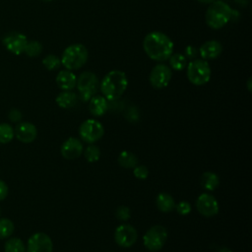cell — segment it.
I'll return each mask as SVG.
<instances>
[{"label": "cell", "mask_w": 252, "mask_h": 252, "mask_svg": "<svg viewBox=\"0 0 252 252\" xmlns=\"http://www.w3.org/2000/svg\"><path fill=\"white\" fill-rule=\"evenodd\" d=\"M9 119L13 122H19L22 119V113L20 110L14 108L11 109L9 112Z\"/></svg>", "instance_id": "836d02e7"}, {"label": "cell", "mask_w": 252, "mask_h": 252, "mask_svg": "<svg viewBox=\"0 0 252 252\" xmlns=\"http://www.w3.org/2000/svg\"><path fill=\"white\" fill-rule=\"evenodd\" d=\"M198 54V50L195 46L193 45H188L186 46L185 50H184V56L187 58V59H196V56Z\"/></svg>", "instance_id": "d6a6232c"}, {"label": "cell", "mask_w": 252, "mask_h": 252, "mask_svg": "<svg viewBox=\"0 0 252 252\" xmlns=\"http://www.w3.org/2000/svg\"><path fill=\"white\" fill-rule=\"evenodd\" d=\"M118 164L123 168H134L138 164V158L137 156L129 151H123L119 154L117 158Z\"/></svg>", "instance_id": "7402d4cb"}, {"label": "cell", "mask_w": 252, "mask_h": 252, "mask_svg": "<svg viewBox=\"0 0 252 252\" xmlns=\"http://www.w3.org/2000/svg\"><path fill=\"white\" fill-rule=\"evenodd\" d=\"M231 11L227 3L217 0L210 4L205 15L206 24L213 30L223 28L231 20Z\"/></svg>", "instance_id": "3957f363"}, {"label": "cell", "mask_w": 252, "mask_h": 252, "mask_svg": "<svg viewBox=\"0 0 252 252\" xmlns=\"http://www.w3.org/2000/svg\"><path fill=\"white\" fill-rule=\"evenodd\" d=\"M83 155L87 161L95 162L100 158V150L97 146L90 144L85 150H83Z\"/></svg>", "instance_id": "4316f807"}, {"label": "cell", "mask_w": 252, "mask_h": 252, "mask_svg": "<svg viewBox=\"0 0 252 252\" xmlns=\"http://www.w3.org/2000/svg\"><path fill=\"white\" fill-rule=\"evenodd\" d=\"M168 60L170 69L174 71H181L187 66V58L181 53H172Z\"/></svg>", "instance_id": "cb8c5ba5"}, {"label": "cell", "mask_w": 252, "mask_h": 252, "mask_svg": "<svg viewBox=\"0 0 252 252\" xmlns=\"http://www.w3.org/2000/svg\"><path fill=\"white\" fill-rule=\"evenodd\" d=\"M167 240V230L164 226L157 224L150 227L143 236L144 246L152 251L156 252L160 250Z\"/></svg>", "instance_id": "52a82bcc"}, {"label": "cell", "mask_w": 252, "mask_h": 252, "mask_svg": "<svg viewBox=\"0 0 252 252\" xmlns=\"http://www.w3.org/2000/svg\"><path fill=\"white\" fill-rule=\"evenodd\" d=\"M138 239V232L134 226L128 223L120 224L115 228L114 240L122 248H130Z\"/></svg>", "instance_id": "30bf717a"}, {"label": "cell", "mask_w": 252, "mask_h": 252, "mask_svg": "<svg viewBox=\"0 0 252 252\" xmlns=\"http://www.w3.org/2000/svg\"><path fill=\"white\" fill-rule=\"evenodd\" d=\"M201 186L207 191H214L220 185V178L219 176L212 171H206L201 175L200 178Z\"/></svg>", "instance_id": "44dd1931"}, {"label": "cell", "mask_w": 252, "mask_h": 252, "mask_svg": "<svg viewBox=\"0 0 252 252\" xmlns=\"http://www.w3.org/2000/svg\"><path fill=\"white\" fill-rule=\"evenodd\" d=\"M89 101V109L94 116H102L108 109V100L103 95L94 94Z\"/></svg>", "instance_id": "ac0fdd59"}, {"label": "cell", "mask_w": 252, "mask_h": 252, "mask_svg": "<svg viewBox=\"0 0 252 252\" xmlns=\"http://www.w3.org/2000/svg\"><path fill=\"white\" fill-rule=\"evenodd\" d=\"M15 230V225L13 221L9 219H0V239L9 238Z\"/></svg>", "instance_id": "d4e9b609"}, {"label": "cell", "mask_w": 252, "mask_h": 252, "mask_svg": "<svg viewBox=\"0 0 252 252\" xmlns=\"http://www.w3.org/2000/svg\"><path fill=\"white\" fill-rule=\"evenodd\" d=\"M156 205L158 209L162 213H170L175 208V202L173 197L165 192H161L157 196Z\"/></svg>", "instance_id": "ffe728a7"}, {"label": "cell", "mask_w": 252, "mask_h": 252, "mask_svg": "<svg viewBox=\"0 0 252 252\" xmlns=\"http://www.w3.org/2000/svg\"><path fill=\"white\" fill-rule=\"evenodd\" d=\"M247 88H248V91L251 92V78H249L247 81Z\"/></svg>", "instance_id": "f35d334b"}, {"label": "cell", "mask_w": 252, "mask_h": 252, "mask_svg": "<svg viewBox=\"0 0 252 252\" xmlns=\"http://www.w3.org/2000/svg\"><path fill=\"white\" fill-rule=\"evenodd\" d=\"M221 52L222 45L218 40H208L204 42L198 50V53L204 60L216 59L221 54Z\"/></svg>", "instance_id": "2e32d148"}, {"label": "cell", "mask_w": 252, "mask_h": 252, "mask_svg": "<svg viewBox=\"0 0 252 252\" xmlns=\"http://www.w3.org/2000/svg\"><path fill=\"white\" fill-rule=\"evenodd\" d=\"M77 89L79 90V98L87 102L89 101L97 92L99 87V82L97 76L90 71H86L80 74L77 78Z\"/></svg>", "instance_id": "8992f818"}, {"label": "cell", "mask_w": 252, "mask_h": 252, "mask_svg": "<svg viewBox=\"0 0 252 252\" xmlns=\"http://www.w3.org/2000/svg\"><path fill=\"white\" fill-rule=\"evenodd\" d=\"M234 1L240 5H246L249 2V0H234Z\"/></svg>", "instance_id": "8d00e7d4"}, {"label": "cell", "mask_w": 252, "mask_h": 252, "mask_svg": "<svg viewBox=\"0 0 252 252\" xmlns=\"http://www.w3.org/2000/svg\"><path fill=\"white\" fill-rule=\"evenodd\" d=\"M133 174L136 178L141 179V180H145L149 176V169L146 165H138L137 164L133 168Z\"/></svg>", "instance_id": "4dcf8cb0"}, {"label": "cell", "mask_w": 252, "mask_h": 252, "mask_svg": "<svg viewBox=\"0 0 252 252\" xmlns=\"http://www.w3.org/2000/svg\"><path fill=\"white\" fill-rule=\"evenodd\" d=\"M57 105L61 108L68 109L76 105L78 101V95L72 91H62L55 98Z\"/></svg>", "instance_id": "d6986e66"}, {"label": "cell", "mask_w": 252, "mask_h": 252, "mask_svg": "<svg viewBox=\"0 0 252 252\" xmlns=\"http://www.w3.org/2000/svg\"><path fill=\"white\" fill-rule=\"evenodd\" d=\"M115 216L116 218L121 220V221H127L130 217H131V212L130 209L126 206H120L116 209L115 211Z\"/></svg>", "instance_id": "f546056e"}, {"label": "cell", "mask_w": 252, "mask_h": 252, "mask_svg": "<svg viewBox=\"0 0 252 252\" xmlns=\"http://www.w3.org/2000/svg\"><path fill=\"white\" fill-rule=\"evenodd\" d=\"M14 128L8 123H0V143L7 144L14 138Z\"/></svg>", "instance_id": "83f0119b"}, {"label": "cell", "mask_w": 252, "mask_h": 252, "mask_svg": "<svg viewBox=\"0 0 252 252\" xmlns=\"http://www.w3.org/2000/svg\"><path fill=\"white\" fill-rule=\"evenodd\" d=\"M218 252H232L230 249H228L227 247H222L220 249H219Z\"/></svg>", "instance_id": "74e56055"}, {"label": "cell", "mask_w": 252, "mask_h": 252, "mask_svg": "<svg viewBox=\"0 0 252 252\" xmlns=\"http://www.w3.org/2000/svg\"><path fill=\"white\" fill-rule=\"evenodd\" d=\"M27 252H52L51 238L44 232H35L28 240Z\"/></svg>", "instance_id": "7c38bea8"}, {"label": "cell", "mask_w": 252, "mask_h": 252, "mask_svg": "<svg viewBox=\"0 0 252 252\" xmlns=\"http://www.w3.org/2000/svg\"><path fill=\"white\" fill-rule=\"evenodd\" d=\"M89 51L82 43H74L67 46L61 56V65L67 70L73 71L82 68L88 61Z\"/></svg>", "instance_id": "277c9868"}, {"label": "cell", "mask_w": 252, "mask_h": 252, "mask_svg": "<svg viewBox=\"0 0 252 252\" xmlns=\"http://www.w3.org/2000/svg\"><path fill=\"white\" fill-rule=\"evenodd\" d=\"M143 48L151 59L158 62H164L173 53V42L165 33L155 31L145 36Z\"/></svg>", "instance_id": "6da1fadb"}, {"label": "cell", "mask_w": 252, "mask_h": 252, "mask_svg": "<svg viewBox=\"0 0 252 252\" xmlns=\"http://www.w3.org/2000/svg\"><path fill=\"white\" fill-rule=\"evenodd\" d=\"M172 77V71L169 66L158 63L151 71L149 81L155 89H163L168 86Z\"/></svg>", "instance_id": "9c48e42d"}, {"label": "cell", "mask_w": 252, "mask_h": 252, "mask_svg": "<svg viewBox=\"0 0 252 252\" xmlns=\"http://www.w3.org/2000/svg\"><path fill=\"white\" fill-rule=\"evenodd\" d=\"M42 44L39 41L36 40H31L28 41L26 44V47L24 49V52L29 57H37L42 52Z\"/></svg>", "instance_id": "484cf974"}, {"label": "cell", "mask_w": 252, "mask_h": 252, "mask_svg": "<svg viewBox=\"0 0 252 252\" xmlns=\"http://www.w3.org/2000/svg\"><path fill=\"white\" fill-rule=\"evenodd\" d=\"M200 3H203V4H211L217 0H198Z\"/></svg>", "instance_id": "d590c367"}, {"label": "cell", "mask_w": 252, "mask_h": 252, "mask_svg": "<svg viewBox=\"0 0 252 252\" xmlns=\"http://www.w3.org/2000/svg\"><path fill=\"white\" fill-rule=\"evenodd\" d=\"M103 134L104 128L102 124L95 119L85 120L79 128V135L81 139L88 144H94L99 141Z\"/></svg>", "instance_id": "ba28073f"}, {"label": "cell", "mask_w": 252, "mask_h": 252, "mask_svg": "<svg viewBox=\"0 0 252 252\" xmlns=\"http://www.w3.org/2000/svg\"><path fill=\"white\" fill-rule=\"evenodd\" d=\"M174 209L180 216H187L191 212V205L187 201H180Z\"/></svg>", "instance_id": "1f68e13d"}, {"label": "cell", "mask_w": 252, "mask_h": 252, "mask_svg": "<svg viewBox=\"0 0 252 252\" xmlns=\"http://www.w3.org/2000/svg\"><path fill=\"white\" fill-rule=\"evenodd\" d=\"M41 1H44V2H50V1H53V0H41Z\"/></svg>", "instance_id": "ab89813d"}, {"label": "cell", "mask_w": 252, "mask_h": 252, "mask_svg": "<svg viewBox=\"0 0 252 252\" xmlns=\"http://www.w3.org/2000/svg\"><path fill=\"white\" fill-rule=\"evenodd\" d=\"M42 64L43 66L49 70V71H53L56 70L60 67L61 65V60L60 58H58L56 55L54 54H49L46 55L43 59H42Z\"/></svg>", "instance_id": "f1b7e54d"}, {"label": "cell", "mask_w": 252, "mask_h": 252, "mask_svg": "<svg viewBox=\"0 0 252 252\" xmlns=\"http://www.w3.org/2000/svg\"><path fill=\"white\" fill-rule=\"evenodd\" d=\"M83 150L82 142L75 137H70L61 145L60 153L66 159H76L83 154Z\"/></svg>", "instance_id": "5bb4252c"}, {"label": "cell", "mask_w": 252, "mask_h": 252, "mask_svg": "<svg viewBox=\"0 0 252 252\" xmlns=\"http://www.w3.org/2000/svg\"><path fill=\"white\" fill-rule=\"evenodd\" d=\"M0 215H1V210H0Z\"/></svg>", "instance_id": "60d3db41"}, {"label": "cell", "mask_w": 252, "mask_h": 252, "mask_svg": "<svg viewBox=\"0 0 252 252\" xmlns=\"http://www.w3.org/2000/svg\"><path fill=\"white\" fill-rule=\"evenodd\" d=\"M127 86V76L120 70H112L108 72L99 84L103 96L110 101L118 99L126 91Z\"/></svg>", "instance_id": "7a4b0ae2"}, {"label": "cell", "mask_w": 252, "mask_h": 252, "mask_svg": "<svg viewBox=\"0 0 252 252\" xmlns=\"http://www.w3.org/2000/svg\"><path fill=\"white\" fill-rule=\"evenodd\" d=\"M212 75V70L204 59H193L186 66V76L188 81L195 86H203L207 84Z\"/></svg>", "instance_id": "5b68a950"}, {"label": "cell", "mask_w": 252, "mask_h": 252, "mask_svg": "<svg viewBox=\"0 0 252 252\" xmlns=\"http://www.w3.org/2000/svg\"><path fill=\"white\" fill-rule=\"evenodd\" d=\"M14 135L22 143H32L37 136L36 127L31 122H20L14 129Z\"/></svg>", "instance_id": "9a60e30c"}, {"label": "cell", "mask_w": 252, "mask_h": 252, "mask_svg": "<svg viewBox=\"0 0 252 252\" xmlns=\"http://www.w3.org/2000/svg\"><path fill=\"white\" fill-rule=\"evenodd\" d=\"M2 42L7 50H9L11 53L15 55H20L24 52L28 39L27 36L21 32H11L3 37Z\"/></svg>", "instance_id": "4fadbf2b"}, {"label": "cell", "mask_w": 252, "mask_h": 252, "mask_svg": "<svg viewBox=\"0 0 252 252\" xmlns=\"http://www.w3.org/2000/svg\"><path fill=\"white\" fill-rule=\"evenodd\" d=\"M5 252H26V246L21 238L11 237L4 244Z\"/></svg>", "instance_id": "603a6c76"}, {"label": "cell", "mask_w": 252, "mask_h": 252, "mask_svg": "<svg viewBox=\"0 0 252 252\" xmlns=\"http://www.w3.org/2000/svg\"><path fill=\"white\" fill-rule=\"evenodd\" d=\"M8 192H9V189L7 184L0 179V201H3L7 197Z\"/></svg>", "instance_id": "e575fe53"}, {"label": "cell", "mask_w": 252, "mask_h": 252, "mask_svg": "<svg viewBox=\"0 0 252 252\" xmlns=\"http://www.w3.org/2000/svg\"><path fill=\"white\" fill-rule=\"evenodd\" d=\"M56 84L62 91H72L77 84V76L70 70H62L56 76Z\"/></svg>", "instance_id": "e0dca14e"}, {"label": "cell", "mask_w": 252, "mask_h": 252, "mask_svg": "<svg viewBox=\"0 0 252 252\" xmlns=\"http://www.w3.org/2000/svg\"><path fill=\"white\" fill-rule=\"evenodd\" d=\"M196 208L198 212L206 218L218 215L220 206L215 196L210 193H202L196 200Z\"/></svg>", "instance_id": "8fae6325"}]
</instances>
